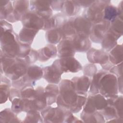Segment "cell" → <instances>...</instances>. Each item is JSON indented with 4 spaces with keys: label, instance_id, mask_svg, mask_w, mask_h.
Instances as JSON below:
<instances>
[{
    "label": "cell",
    "instance_id": "4fadbf2b",
    "mask_svg": "<svg viewBox=\"0 0 123 123\" xmlns=\"http://www.w3.org/2000/svg\"><path fill=\"white\" fill-rule=\"evenodd\" d=\"M93 54L88 53V59L91 62L97 63H105L108 60V56L103 51L99 50H90L89 51Z\"/></svg>",
    "mask_w": 123,
    "mask_h": 123
},
{
    "label": "cell",
    "instance_id": "d6986e66",
    "mask_svg": "<svg viewBox=\"0 0 123 123\" xmlns=\"http://www.w3.org/2000/svg\"><path fill=\"white\" fill-rule=\"evenodd\" d=\"M122 47L117 46L112 49L110 55V59L113 63L118 64L122 61Z\"/></svg>",
    "mask_w": 123,
    "mask_h": 123
},
{
    "label": "cell",
    "instance_id": "9a60e30c",
    "mask_svg": "<svg viewBox=\"0 0 123 123\" xmlns=\"http://www.w3.org/2000/svg\"><path fill=\"white\" fill-rule=\"evenodd\" d=\"M79 5L76 1L66 0L64 1V4L62 7L63 11L66 14L71 16L76 13L78 11Z\"/></svg>",
    "mask_w": 123,
    "mask_h": 123
},
{
    "label": "cell",
    "instance_id": "8992f818",
    "mask_svg": "<svg viewBox=\"0 0 123 123\" xmlns=\"http://www.w3.org/2000/svg\"><path fill=\"white\" fill-rule=\"evenodd\" d=\"M42 18L34 12L26 13L23 18L25 27L38 30L43 27L44 24Z\"/></svg>",
    "mask_w": 123,
    "mask_h": 123
},
{
    "label": "cell",
    "instance_id": "ffe728a7",
    "mask_svg": "<svg viewBox=\"0 0 123 123\" xmlns=\"http://www.w3.org/2000/svg\"><path fill=\"white\" fill-rule=\"evenodd\" d=\"M47 39L49 43L52 44L57 43L62 36L60 29H53L48 31L47 33Z\"/></svg>",
    "mask_w": 123,
    "mask_h": 123
},
{
    "label": "cell",
    "instance_id": "7a4b0ae2",
    "mask_svg": "<svg viewBox=\"0 0 123 123\" xmlns=\"http://www.w3.org/2000/svg\"><path fill=\"white\" fill-rule=\"evenodd\" d=\"M74 87L73 82L64 80L60 86V102L63 105L75 106L78 96L74 91Z\"/></svg>",
    "mask_w": 123,
    "mask_h": 123
},
{
    "label": "cell",
    "instance_id": "d4e9b609",
    "mask_svg": "<svg viewBox=\"0 0 123 123\" xmlns=\"http://www.w3.org/2000/svg\"><path fill=\"white\" fill-rule=\"evenodd\" d=\"M3 86V88H2L1 86V100H4V102L7 100V97H8V95H7V92H8V87L7 86L4 85L2 86Z\"/></svg>",
    "mask_w": 123,
    "mask_h": 123
},
{
    "label": "cell",
    "instance_id": "44dd1931",
    "mask_svg": "<svg viewBox=\"0 0 123 123\" xmlns=\"http://www.w3.org/2000/svg\"><path fill=\"white\" fill-rule=\"evenodd\" d=\"M47 90L45 93L46 98L50 100V103L53 102L55 100V98L58 94V87L55 85H50L48 86Z\"/></svg>",
    "mask_w": 123,
    "mask_h": 123
},
{
    "label": "cell",
    "instance_id": "ba28073f",
    "mask_svg": "<svg viewBox=\"0 0 123 123\" xmlns=\"http://www.w3.org/2000/svg\"><path fill=\"white\" fill-rule=\"evenodd\" d=\"M71 41L74 50L78 51H86L90 46L87 36L82 34L78 33L74 35Z\"/></svg>",
    "mask_w": 123,
    "mask_h": 123
},
{
    "label": "cell",
    "instance_id": "7402d4cb",
    "mask_svg": "<svg viewBox=\"0 0 123 123\" xmlns=\"http://www.w3.org/2000/svg\"><path fill=\"white\" fill-rule=\"evenodd\" d=\"M43 71L39 67L37 66H32L28 68L27 75L30 79H38L43 75Z\"/></svg>",
    "mask_w": 123,
    "mask_h": 123
},
{
    "label": "cell",
    "instance_id": "30bf717a",
    "mask_svg": "<svg viewBox=\"0 0 123 123\" xmlns=\"http://www.w3.org/2000/svg\"><path fill=\"white\" fill-rule=\"evenodd\" d=\"M58 52L62 58L73 56L74 53V50L71 43V40L65 39L62 41L58 46Z\"/></svg>",
    "mask_w": 123,
    "mask_h": 123
},
{
    "label": "cell",
    "instance_id": "8fae6325",
    "mask_svg": "<svg viewBox=\"0 0 123 123\" xmlns=\"http://www.w3.org/2000/svg\"><path fill=\"white\" fill-rule=\"evenodd\" d=\"M61 73L53 65L44 69V77L48 82L52 83H58L60 82Z\"/></svg>",
    "mask_w": 123,
    "mask_h": 123
},
{
    "label": "cell",
    "instance_id": "5bb4252c",
    "mask_svg": "<svg viewBox=\"0 0 123 123\" xmlns=\"http://www.w3.org/2000/svg\"><path fill=\"white\" fill-rule=\"evenodd\" d=\"M117 36L111 30H109L106 35L104 36L102 41V46L106 49L109 50L114 47Z\"/></svg>",
    "mask_w": 123,
    "mask_h": 123
},
{
    "label": "cell",
    "instance_id": "484cf974",
    "mask_svg": "<svg viewBox=\"0 0 123 123\" xmlns=\"http://www.w3.org/2000/svg\"><path fill=\"white\" fill-rule=\"evenodd\" d=\"M76 2L78 4L79 6L82 5L83 6H88L89 5H91L94 1H86V0H79L76 1Z\"/></svg>",
    "mask_w": 123,
    "mask_h": 123
},
{
    "label": "cell",
    "instance_id": "277c9868",
    "mask_svg": "<svg viewBox=\"0 0 123 123\" xmlns=\"http://www.w3.org/2000/svg\"><path fill=\"white\" fill-rule=\"evenodd\" d=\"M58 64L55 66L61 74L63 72H77L81 69L80 64L74 58L72 57H64L57 61Z\"/></svg>",
    "mask_w": 123,
    "mask_h": 123
},
{
    "label": "cell",
    "instance_id": "7c38bea8",
    "mask_svg": "<svg viewBox=\"0 0 123 123\" xmlns=\"http://www.w3.org/2000/svg\"><path fill=\"white\" fill-rule=\"evenodd\" d=\"M73 83L75 90L79 92H86L90 85L89 79L86 76L74 78Z\"/></svg>",
    "mask_w": 123,
    "mask_h": 123
},
{
    "label": "cell",
    "instance_id": "6da1fadb",
    "mask_svg": "<svg viewBox=\"0 0 123 123\" xmlns=\"http://www.w3.org/2000/svg\"><path fill=\"white\" fill-rule=\"evenodd\" d=\"M98 90L105 96L113 97L117 93L116 77L105 72L101 76L98 83Z\"/></svg>",
    "mask_w": 123,
    "mask_h": 123
},
{
    "label": "cell",
    "instance_id": "2e32d148",
    "mask_svg": "<svg viewBox=\"0 0 123 123\" xmlns=\"http://www.w3.org/2000/svg\"><path fill=\"white\" fill-rule=\"evenodd\" d=\"M38 30L25 27L19 34V38L21 41L26 43L31 42Z\"/></svg>",
    "mask_w": 123,
    "mask_h": 123
},
{
    "label": "cell",
    "instance_id": "e0dca14e",
    "mask_svg": "<svg viewBox=\"0 0 123 123\" xmlns=\"http://www.w3.org/2000/svg\"><path fill=\"white\" fill-rule=\"evenodd\" d=\"M118 15V10L116 7L107 5L103 11V18L107 21H113Z\"/></svg>",
    "mask_w": 123,
    "mask_h": 123
},
{
    "label": "cell",
    "instance_id": "5b68a950",
    "mask_svg": "<svg viewBox=\"0 0 123 123\" xmlns=\"http://www.w3.org/2000/svg\"><path fill=\"white\" fill-rule=\"evenodd\" d=\"M84 108L85 112L87 113H93L96 110H101L104 109L107 104V101L103 96L97 95L90 97L88 99Z\"/></svg>",
    "mask_w": 123,
    "mask_h": 123
},
{
    "label": "cell",
    "instance_id": "3957f363",
    "mask_svg": "<svg viewBox=\"0 0 123 123\" xmlns=\"http://www.w3.org/2000/svg\"><path fill=\"white\" fill-rule=\"evenodd\" d=\"M109 2V1H94L87 10V19L89 22H93L96 24L101 22V20L103 18L104 10Z\"/></svg>",
    "mask_w": 123,
    "mask_h": 123
},
{
    "label": "cell",
    "instance_id": "cb8c5ba5",
    "mask_svg": "<svg viewBox=\"0 0 123 123\" xmlns=\"http://www.w3.org/2000/svg\"><path fill=\"white\" fill-rule=\"evenodd\" d=\"M41 54V56H42L43 59L44 58L46 59L50 58L52 56L56 54V49L53 46H48L42 50Z\"/></svg>",
    "mask_w": 123,
    "mask_h": 123
},
{
    "label": "cell",
    "instance_id": "ac0fdd59",
    "mask_svg": "<svg viewBox=\"0 0 123 123\" xmlns=\"http://www.w3.org/2000/svg\"><path fill=\"white\" fill-rule=\"evenodd\" d=\"M14 15L19 17V16H21V14L27 10L29 1L26 0H16L14 1Z\"/></svg>",
    "mask_w": 123,
    "mask_h": 123
},
{
    "label": "cell",
    "instance_id": "9c48e42d",
    "mask_svg": "<svg viewBox=\"0 0 123 123\" xmlns=\"http://www.w3.org/2000/svg\"><path fill=\"white\" fill-rule=\"evenodd\" d=\"M76 30L79 34H82L86 36L90 35L91 24L87 19L82 17H77L72 22Z\"/></svg>",
    "mask_w": 123,
    "mask_h": 123
},
{
    "label": "cell",
    "instance_id": "603a6c76",
    "mask_svg": "<svg viewBox=\"0 0 123 123\" xmlns=\"http://www.w3.org/2000/svg\"><path fill=\"white\" fill-rule=\"evenodd\" d=\"M62 36H68L75 34L76 30L73 25L72 22H67L62 26V29H60Z\"/></svg>",
    "mask_w": 123,
    "mask_h": 123
},
{
    "label": "cell",
    "instance_id": "52a82bcc",
    "mask_svg": "<svg viewBox=\"0 0 123 123\" xmlns=\"http://www.w3.org/2000/svg\"><path fill=\"white\" fill-rule=\"evenodd\" d=\"M110 24L108 21H104L96 23L90 31V38L95 42H98L104 37Z\"/></svg>",
    "mask_w": 123,
    "mask_h": 123
}]
</instances>
